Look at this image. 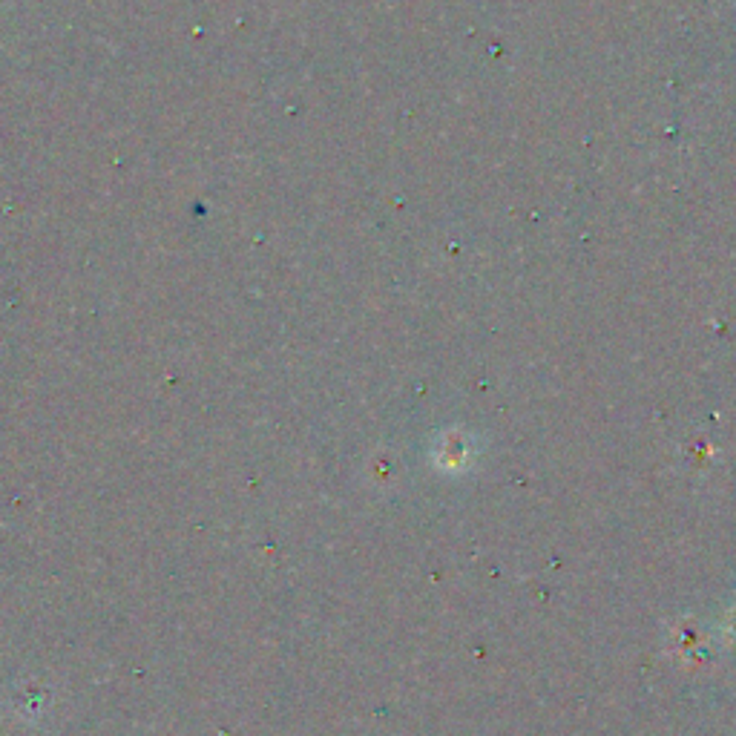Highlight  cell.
<instances>
[{
    "label": "cell",
    "instance_id": "cell-1",
    "mask_svg": "<svg viewBox=\"0 0 736 736\" xmlns=\"http://www.w3.org/2000/svg\"><path fill=\"white\" fill-rule=\"evenodd\" d=\"M728 636H731V647H736V607L731 610V616H728Z\"/></svg>",
    "mask_w": 736,
    "mask_h": 736
}]
</instances>
